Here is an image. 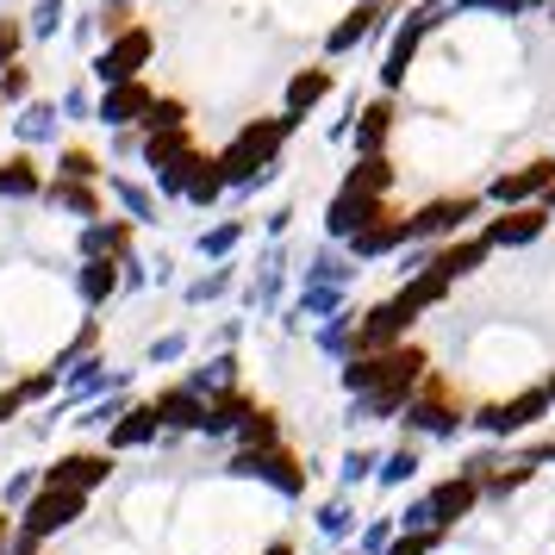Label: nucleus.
Segmentation results:
<instances>
[{
	"label": "nucleus",
	"mask_w": 555,
	"mask_h": 555,
	"mask_svg": "<svg viewBox=\"0 0 555 555\" xmlns=\"http://www.w3.org/2000/svg\"><path fill=\"white\" fill-rule=\"evenodd\" d=\"M294 126H300V119H287V113H281V119H256V126H244L237 131V144L219 156V176L225 181H256L269 163H275L281 138H287Z\"/></svg>",
	"instance_id": "obj_1"
},
{
	"label": "nucleus",
	"mask_w": 555,
	"mask_h": 555,
	"mask_svg": "<svg viewBox=\"0 0 555 555\" xmlns=\"http://www.w3.org/2000/svg\"><path fill=\"white\" fill-rule=\"evenodd\" d=\"M231 475H237V480H269L275 493L300 500L306 480H312V468H306L294 450H237V455H231Z\"/></svg>",
	"instance_id": "obj_2"
},
{
	"label": "nucleus",
	"mask_w": 555,
	"mask_h": 555,
	"mask_svg": "<svg viewBox=\"0 0 555 555\" xmlns=\"http://www.w3.org/2000/svg\"><path fill=\"white\" fill-rule=\"evenodd\" d=\"M425 375V350H380V356H356L344 369L350 393H380L387 380H418Z\"/></svg>",
	"instance_id": "obj_3"
},
{
	"label": "nucleus",
	"mask_w": 555,
	"mask_h": 555,
	"mask_svg": "<svg viewBox=\"0 0 555 555\" xmlns=\"http://www.w3.org/2000/svg\"><path fill=\"white\" fill-rule=\"evenodd\" d=\"M151 51H156V38L144 26H131V31H119L113 44L101 51V63H94V76L106 81V88H126V81H138V69L151 63Z\"/></svg>",
	"instance_id": "obj_4"
},
{
	"label": "nucleus",
	"mask_w": 555,
	"mask_h": 555,
	"mask_svg": "<svg viewBox=\"0 0 555 555\" xmlns=\"http://www.w3.org/2000/svg\"><path fill=\"white\" fill-rule=\"evenodd\" d=\"M550 412V393L543 387H530V393H518V400H500V405H480L475 425L487 430V437H518V430H530L537 418Z\"/></svg>",
	"instance_id": "obj_5"
},
{
	"label": "nucleus",
	"mask_w": 555,
	"mask_h": 555,
	"mask_svg": "<svg viewBox=\"0 0 555 555\" xmlns=\"http://www.w3.org/2000/svg\"><path fill=\"white\" fill-rule=\"evenodd\" d=\"M106 480H113V455H101V450H76L44 468V487H69V493H94Z\"/></svg>",
	"instance_id": "obj_6"
},
{
	"label": "nucleus",
	"mask_w": 555,
	"mask_h": 555,
	"mask_svg": "<svg viewBox=\"0 0 555 555\" xmlns=\"http://www.w3.org/2000/svg\"><path fill=\"white\" fill-rule=\"evenodd\" d=\"M475 505H480V487H475L468 475H450L443 487H430V500H425V512H430V530H443V537H450V530L462 525V518H468Z\"/></svg>",
	"instance_id": "obj_7"
},
{
	"label": "nucleus",
	"mask_w": 555,
	"mask_h": 555,
	"mask_svg": "<svg viewBox=\"0 0 555 555\" xmlns=\"http://www.w3.org/2000/svg\"><path fill=\"white\" fill-rule=\"evenodd\" d=\"M156 94L144 81H126V88H106L101 94V126H144L151 119Z\"/></svg>",
	"instance_id": "obj_8"
},
{
	"label": "nucleus",
	"mask_w": 555,
	"mask_h": 555,
	"mask_svg": "<svg viewBox=\"0 0 555 555\" xmlns=\"http://www.w3.org/2000/svg\"><path fill=\"white\" fill-rule=\"evenodd\" d=\"M550 188H555V163L550 156H537V163H525V169H512V176L493 181V201L518 206V201H530V194H550Z\"/></svg>",
	"instance_id": "obj_9"
},
{
	"label": "nucleus",
	"mask_w": 555,
	"mask_h": 555,
	"mask_svg": "<svg viewBox=\"0 0 555 555\" xmlns=\"http://www.w3.org/2000/svg\"><path fill=\"white\" fill-rule=\"evenodd\" d=\"M151 405H156V418H163V430H206V400L194 387H169Z\"/></svg>",
	"instance_id": "obj_10"
},
{
	"label": "nucleus",
	"mask_w": 555,
	"mask_h": 555,
	"mask_svg": "<svg viewBox=\"0 0 555 555\" xmlns=\"http://www.w3.org/2000/svg\"><path fill=\"white\" fill-rule=\"evenodd\" d=\"M375 219H387L375 194H356V188H344V194L331 201V231H337V237H356V231H369Z\"/></svg>",
	"instance_id": "obj_11"
},
{
	"label": "nucleus",
	"mask_w": 555,
	"mask_h": 555,
	"mask_svg": "<svg viewBox=\"0 0 555 555\" xmlns=\"http://www.w3.org/2000/svg\"><path fill=\"white\" fill-rule=\"evenodd\" d=\"M156 430H163V418H156V405L144 400V405H126L119 418H113V430H106V443L113 450H144Z\"/></svg>",
	"instance_id": "obj_12"
},
{
	"label": "nucleus",
	"mask_w": 555,
	"mask_h": 555,
	"mask_svg": "<svg viewBox=\"0 0 555 555\" xmlns=\"http://www.w3.org/2000/svg\"><path fill=\"white\" fill-rule=\"evenodd\" d=\"M405 331H412V319H405L400 306L387 300V306H375V312H369V319H362V331H356V344H362V350H393V344H400Z\"/></svg>",
	"instance_id": "obj_13"
},
{
	"label": "nucleus",
	"mask_w": 555,
	"mask_h": 555,
	"mask_svg": "<svg viewBox=\"0 0 555 555\" xmlns=\"http://www.w3.org/2000/svg\"><path fill=\"white\" fill-rule=\"evenodd\" d=\"M462 219H475V194H455V201H430L418 219H412V237H443Z\"/></svg>",
	"instance_id": "obj_14"
},
{
	"label": "nucleus",
	"mask_w": 555,
	"mask_h": 555,
	"mask_svg": "<svg viewBox=\"0 0 555 555\" xmlns=\"http://www.w3.org/2000/svg\"><path fill=\"white\" fill-rule=\"evenodd\" d=\"M530 237H543V206H512V212H505V219H493V225H487V250H493V244H530Z\"/></svg>",
	"instance_id": "obj_15"
},
{
	"label": "nucleus",
	"mask_w": 555,
	"mask_h": 555,
	"mask_svg": "<svg viewBox=\"0 0 555 555\" xmlns=\"http://www.w3.org/2000/svg\"><path fill=\"white\" fill-rule=\"evenodd\" d=\"M480 256H487V237H462V244H443V250L430 256V275H443L455 287L462 275H475Z\"/></svg>",
	"instance_id": "obj_16"
},
{
	"label": "nucleus",
	"mask_w": 555,
	"mask_h": 555,
	"mask_svg": "<svg viewBox=\"0 0 555 555\" xmlns=\"http://www.w3.org/2000/svg\"><path fill=\"white\" fill-rule=\"evenodd\" d=\"M412 237V219H400V212H387V219H375L369 231H356L350 244H356V256H387L393 244H405Z\"/></svg>",
	"instance_id": "obj_17"
},
{
	"label": "nucleus",
	"mask_w": 555,
	"mask_h": 555,
	"mask_svg": "<svg viewBox=\"0 0 555 555\" xmlns=\"http://www.w3.org/2000/svg\"><path fill=\"white\" fill-rule=\"evenodd\" d=\"M81 250H88V262H94V256L119 262V256L131 250V219H113V225H88V231H81Z\"/></svg>",
	"instance_id": "obj_18"
},
{
	"label": "nucleus",
	"mask_w": 555,
	"mask_h": 555,
	"mask_svg": "<svg viewBox=\"0 0 555 555\" xmlns=\"http://www.w3.org/2000/svg\"><path fill=\"white\" fill-rule=\"evenodd\" d=\"M0 194H13V201H31V194H44V176H38V163H31V156H7V163H0Z\"/></svg>",
	"instance_id": "obj_19"
},
{
	"label": "nucleus",
	"mask_w": 555,
	"mask_h": 555,
	"mask_svg": "<svg viewBox=\"0 0 555 555\" xmlns=\"http://www.w3.org/2000/svg\"><path fill=\"white\" fill-rule=\"evenodd\" d=\"M325 94H331V69H300L287 81V119H300L306 106H319Z\"/></svg>",
	"instance_id": "obj_20"
},
{
	"label": "nucleus",
	"mask_w": 555,
	"mask_h": 555,
	"mask_svg": "<svg viewBox=\"0 0 555 555\" xmlns=\"http://www.w3.org/2000/svg\"><path fill=\"white\" fill-rule=\"evenodd\" d=\"M44 201L63 206V212H81V219H101V194H94L88 181H51V188H44Z\"/></svg>",
	"instance_id": "obj_21"
},
{
	"label": "nucleus",
	"mask_w": 555,
	"mask_h": 555,
	"mask_svg": "<svg viewBox=\"0 0 555 555\" xmlns=\"http://www.w3.org/2000/svg\"><path fill=\"white\" fill-rule=\"evenodd\" d=\"M181 156H194L188 131H151V138H144V163H151L156 176H163V169H176Z\"/></svg>",
	"instance_id": "obj_22"
},
{
	"label": "nucleus",
	"mask_w": 555,
	"mask_h": 555,
	"mask_svg": "<svg viewBox=\"0 0 555 555\" xmlns=\"http://www.w3.org/2000/svg\"><path fill=\"white\" fill-rule=\"evenodd\" d=\"M119 262H106V256H94V262H81V300L88 306H101L106 294H113V287H119Z\"/></svg>",
	"instance_id": "obj_23"
},
{
	"label": "nucleus",
	"mask_w": 555,
	"mask_h": 555,
	"mask_svg": "<svg viewBox=\"0 0 555 555\" xmlns=\"http://www.w3.org/2000/svg\"><path fill=\"white\" fill-rule=\"evenodd\" d=\"M56 387V375H26V380H13V387H7V393H0V425H7V418H13V412H26L31 400H44V393H51Z\"/></svg>",
	"instance_id": "obj_24"
},
{
	"label": "nucleus",
	"mask_w": 555,
	"mask_h": 555,
	"mask_svg": "<svg viewBox=\"0 0 555 555\" xmlns=\"http://www.w3.org/2000/svg\"><path fill=\"white\" fill-rule=\"evenodd\" d=\"M237 437H244V450H281V425H275V412H269V405H256L250 418L237 425Z\"/></svg>",
	"instance_id": "obj_25"
},
{
	"label": "nucleus",
	"mask_w": 555,
	"mask_h": 555,
	"mask_svg": "<svg viewBox=\"0 0 555 555\" xmlns=\"http://www.w3.org/2000/svg\"><path fill=\"white\" fill-rule=\"evenodd\" d=\"M375 20H380V7H356L350 20H344V26L331 31V51H337V56H344V51H356V44H362V38L375 31Z\"/></svg>",
	"instance_id": "obj_26"
},
{
	"label": "nucleus",
	"mask_w": 555,
	"mask_h": 555,
	"mask_svg": "<svg viewBox=\"0 0 555 555\" xmlns=\"http://www.w3.org/2000/svg\"><path fill=\"white\" fill-rule=\"evenodd\" d=\"M344 188H356V194H387V188H393V169H387L380 156H362V163L350 169V181H344Z\"/></svg>",
	"instance_id": "obj_27"
},
{
	"label": "nucleus",
	"mask_w": 555,
	"mask_h": 555,
	"mask_svg": "<svg viewBox=\"0 0 555 555\" xmlns=\"http://www.w3.org/2000/svg\"><path fill=\"white\" fill-rule=\"evenodd\" d=\"M387 126H393V106L375 101L369 113H362V126H356V144H362V151L375 156V151H380V138H387Z\"/></svg>",
	"instance_id": "obj_28"
},
{
	"label": "nucleus",
	"mask_w": 555,
	"mask_h": 555,
	"mask_svg": "<svg viewBox=\"0 0 555 555\" xmlns=\"http://www.w3.org/2000/svg\"><path fill=\"white\" fill-rule=\"evenodd\" d=\"M400 405H412V380H387L380 393H369V418H393Z\"/></svg>",
	"instance_id": "obj_29"
},
{
	"label": "nucleus",
	"mask_w": 555,
	"mask_h": 555,
	"mask_svg": "<svg viewBox=\"0 0 555 555\" xmlns=\"http://www.w3.org/2000/svg\"><path fill=\"white\" fill-rule=\"evenodd\" d=\"M450 537L443 530H400L393 543H387V555H430V550H443Z\"/></svg>",
	"instance_id": "obj_30"
},
{
	"label": "nucleus",
	"mask_w": 555,
	"mask_h": 555,
	"mask_svg": "<svg viewBox=\"0 0 555 555\" xmlns=\"http://www.w3.org/2000/svg\"><path fill=\"white\" fill-rule=\"evenodd\" d=\"M231 380H237V362H231V356H219V362H206V369H201L194 380H188V387H194V393L206 400V387H219V393H231Z\"/></svg>",
	"instance_id": "obj_31"
},
{
	"label": "nucleus",
	"mask_w": 555,
	"mask_h": 555,
	"mask_svg": "<svg viewBox=\"0 0 555 555\" xmlns=\"http://www.w3.org/2000/svg\"><path fill=\"white\" fill-rule=\"evenodd\" d=\"M144 131H188V101H156Z\"/></svg>",
	"instance_id": "obj_32"
},
{
	"label": "nucleus",
	"mask_w": 555,
	"mask_h": 555,
	"mask_svg": "<svg viewBox=\"0 0 555 555\" xmlns=\"http://www.w3.org/2000/svg\"><path fill=\"white\" fill-rule=\"evenodd\" d=\"M94 176H101V163H94L88 151H63L56 156V181H94Z\"/></svg>",
	"instance_id": "obj_33"
},
{
	"label": "nucleus",
	"mask_w": 555,
	"mask_h": 555,
	"mask_svg": "<svg viewBox=\"0 0 555 555\" xmlns=\"http://www.w3.org/2000/svg\"><path fill=\"white\" fill-rule=\"evenodd\" d=\"M412 475H418V450H393L380 462V480H387V487H405Z\"/></svg>",
	"instance_id": "obj_34"
},
{
	"label": "nucleus",
	"mask_w": 555,
	"mask_h": 555,
	"mask_svg": "<svg viewBox=\"0 0 555 555\" xmlns=\"http://www.w3.org/2000/svg\"><path fill=\"white\" fill-rule=\"evenodd\" d=\"M412 44H418V26H405L400 38H393V51H387V69H380L387 81H400V76H405V63H412Z\"/></svg>",
	"instance_id": "obj_35"
},
{
	"label": "nucleus",
	"mask_w": 555,
	"mask_h": 555,
	"mask_svg": "<svg viewBox=\"0 0 555 555\" xmlns=\"http://www.w3.org/2000/svg\"><path fill=\"white\" fill-rule=\"evenodd\" d=\"M20 131H26V138H51V131H56V106L31 101V106H26V119H20Z\"/></svg>",
	"instance_id": "obj_36"
},
{
	"label": "nucleus",
	"mask_w": 555,
	"mask_h": 555,
	"mask_svg": "<svg viewBox=\"0 0 555 555\" xmlns=\"http://www.w3.org/2000/svg\"><path fill=\"white\" fill-rule=\"evenodd\" d=\"M20 44H26V26H20V20H0V69L20 63Z\"/></svg>",
	"instance_id": "obj_37"
},
{
	"label": "nucleus",
	"mask_w": 555,
	"mask_h": 555,
	"mask_svg": "<svg viewBox=\"0 0 555 555\" xmlns=\"http://www.w3.org/2000/svg\"><path fill=\"white\" fill-rule=\"evenodd\" d=\"M393 537H400V525H393V518H375V525L362 530V555H387Z\"/></svg>",
	"instance_id": "obj_38"
},
{
	"label": "nucleus",
	"mask_w": 555,
	"mask_h": 555,
	"mask_svg": "<svg viewBox=\"0 0 555 555\" xmlns=\"http://www.w3.org/2000/svg\"><path fill=\"white\" fill-rule=\"evenodd\" d=\"M38 487H44V480H31V475H13V480H7V487H0V505H20V512H26V505H31V493H38Z\"/></svg>",
	"instance_id": "obj_39"
},
{
	"label": "nucleus",
	"mask_w": 555,
	"mask_h": 555,
	"mask_svg": "<svg viewBox=\"0 0 555 555\" xmlns=\"http://www.w3.org/2000/svg\"><path fill=\"white\" fill-rule=\"evenodd\" d=\"M31 94V76L13 63V69H0V101H26Z\"/></svg>",
	"instance_id": "obj_40"
},
{
	"label": "nucleus",
	"mask_w": 555,
	"mask_h": 555,
	"mask_svg": "<svg viewBox=\"0 0 555 555\" xmlns=\"http://www.w3.org/2000/svg\"><path fill=\"white\" fill-rule=\"evenodd\" d=\"M56 20H63V0H44V7L31 13V38H51V31H56Z\"/></svg>",
	"instance_id": "obj_41"
},
{
	"label": "nucleus",
	"mask_w": 555,
	"mask_h": 555,
	"mask_svg": "<svg viewBox=\"0 0 555 555\" xmlns=\"http://www.w3.org/2000/svg\"><path fill=\"white\" fill-rule=\"evenodd\" d=\"M319 530H325V537H344V530H350V505L344 500L325 505V512H319Z\"/></svg>",
	"instance_id": "obj_42"
},
{
	"label": "nucleus",
	"mask_w": 555,
	"mask_h": 555,
	"mask_svg": "<svg viewBox=\"0 0 555 555\" xmlns=\"http://www.w3.org/2000/svg\"><path fill=\"white\" fill-rule=\"evenodd\" d=\"M119 201H126L131 219H151V194L144 188H131V181H119Z\"/></svg>",
	"instance_id": "obj_43"
},
{
	"label": "nucleus",
	"mask_w": 555,
	"mask_h": 555,
	"mask_svg": "<svg viewBox=\"0 0 555 555\" xmlns=\"http://www.w3.org/2000/svg\"><path fill=\"white\" fill-rule=\"evenodd\" d=\"M231 244H237V225H219L212 237H206V250H212V256H225Z\"/></svg>",
	"instance_id": "obj_44"
},
{
	"label": "nucleus",
	"mask_w": 555,
	"mask_h": 555,
	"mask_svg": "<svg viewBox=\"0 0 555 555\" xmlns=\"http://www.w3.org/2000/svg\"><path fill=\"white\" fill-rule=\"evenodd\" d=\"M369 468H375V455H369V450H356L350 462H344V480H362Z\"/></svg>",
	"instance_id": "obj_45"
},
{
	"label": "nucleus",
	"mask_w": 555,
	"mask_h": 555,
	"mask_svg": "<svg viewBox=\"0 0 555 555\" xmlns=\"http://www.w3.org/2000/svg\"><path fill=\"white\" fill-rule=\"evenodd\" d=\"M468 7H500V13H525V7H537V0H468Z\"/></svg>",
	"instance_id": "obj_46"
},
{
	"label": "nucleus",
	"mask_w": 555,
	"mask_h": 555,
	"mask_svg": "<svg viewBox=\"0 0 555 555\" xmlns=\"http://www.w3.org/2000/svg\"><path fill=\"white\" fill-rule=\"evenodd\" d=\"M13 530H20V518H7V512H0V555H13Z\"/></svg>",
	"instance_id": "obj_47"
},
{
	"label": "nucleus",
	"mask_w": 555,
	"mask_h": 555,
	"mask_svg": "<svg viewBox=\"0 0 555 555\" xmlns=\"http://www.w3.org/2000/svg\"><path fill=\"white\" fill-rule=\"evenodd\" d=\"M530 462H555V437H550V443H537V450H530Z\"/></svg>",
	"instance_id": "obj_48"
},
{
	"label": "nucleus",
	"mask_w": 555,
	"mask_h": 555,
	"mask_svg": "<svg viewBox=\"0 0 555 555\" xmlns=\"http://www.w3.org/2000/svg\"><path fill=\"white\" fill-rule=\"evenodd\" d=\"M262 555H294V543H287V537H275V543H269Z\"/></svg>",
	"instance_id": "obj_49"
},
{
	"label": "nucleus",
	"mask_w": 555,
	"mask_h": 555,
	"mask_svg": "<svg viewBox=\"0 0 555 555\" xmlns=\"http://www.w3.org/2000/svg\"><path fill=\"white\" fill-rule=\"evenodd\" d=\"M543 393H550V405H555V375H550V387H543Z\"/></svg>",
	"instance_id": "obj_50"
},
{
	"label": "nucleus",
	"mask_w": 555,
	"mask_h": 555,
	"mask_svg": "<svg viewBox=\"0 0 555 555\" xmlns=\"http://www.w3.org/2000/svg\"><path fill=\"white\" fill-rule=\"evenodd\" d=\"M106 7H131V0H106Z\"/></svg>",
	"instance_id": "obj_51"
},
{
	"label": "nucleus",
	"mask_w": 555,
	"mask_h": 555,
	"mask_svg": "<svg viewBox=\"0 0 555 555\" xmlns=\"http://www.w3.org/2000/svg\"><path fill=\"white\" fill-rule=\"evenodd\" d=\"M550 206H555V188H550Z\"/></svg>",
	"instance_id": "obj_52"
},
{
	"label": "nucleus",
	"mask_w": 555,
	"mask_h": 555,
	"mask_svg": "<svg viewBox=\"0 0 555 555\" xmlns=\"http://www.w3.org/2000/svg\"><path fill=\"white\" fill-rule=\"evenodd\" d=\"M550 7H555V0H550Z\"/></svg>",
	"instance_id": "obj_53"
}]
</instances>
